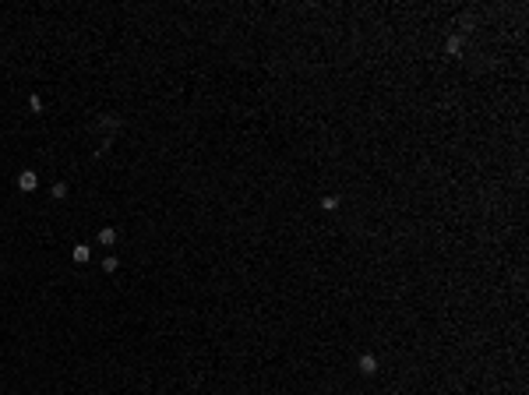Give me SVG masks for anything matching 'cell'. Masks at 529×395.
I'll return each instance as SVG.
<instances>
[{
    "label": "cell",
    "mask_w": 529,
    "mask_h": 395,
    "mask_svg": "<svg viewBox=\"0 0 529 395\" xmlns=\"http://www.w3.org/2000/svg\"><path fill=\"white\" fill-rule=\"evenodd\" d=\"M117 268H120V258L117 254H106L102 258V272H117Z\"/></svg>",
    "instance_id": "cell-6"
},
{
    "label": "cell",
    "mask_w": 529,
    "mask_h": 395,
    "mask_svg": "<svg viewBox=\"0 0 529 395\" xmlns=\"http://www.w3.org/2000/svg\"><path fill=\"white\" fill-rule=\"evenodd\" d=\"M28 106H32V113H43V99L39 95H28Z\"/></svg>",
    "instance_id": "cell-8"
},
{
    "label": "cell",
    "mask_w": 529,
    "mask_h": 395,
    "mask_svg": "<svg viewBox=\"0 0 529 395\" xmlns=\"http://www.w3.org/2000/svg\"><path fill=\"white\" fill-rule=\"evenodd\" d=\"M18 187H21L25 194H32V191L39 187V173H36V169H21V173H18Z\"/></svg>",
    "instance_id": "cell-1"
},
{
    "label": "cell",
    "mask_w": 529,
    "mask_h": 395,
    "mask_svg": "<svg viewBox=\"0 0 529 395\" xmlns=\"http://www.w3.org/2000/svg\"><path fill=\"white\" fill-rule=\"evenodd\" d=\"M71 258H75V265H88V258H92V250H88V243H75V250H71Z\"/></svg>",
    "instance_id": "cell-2"
},
{
    "label": "cell",
    "mask_w": 529,
    "mask_h": 395,
    "mask_svg": "<svg viewBox=\"0 0 529 395\" xmlns=\"http://www.w3.org/2000/svg\"><path fill=\"white\" fill-rule=\"evenodd\" d=\"M67 191H71V187H67V184H64V180H57V184H53V191H50V194H53V198H57V201H64V198H67Z\"/></svg>",
    "instance_id": "cell-5"
},
{
    "label": "cell",
    "mask_w": 529,
    "mask_h": 395,
    "mask_svg": "<svg viewBox=\"0 0 529 395\" xmlns=\"http://www.w3.org/2000/svg\"><path fill=\"white\" fill-rule=\"evenodd\" d=\"M0 272H4V261H0Z\"/></svg>",
    "instance_id": "cell-10"
},
{
    "label": "cell",
    "mask_w": 529,
    "mask_h": 395,
    "mask_svg": "<svg viewBox=\"0 0 529 395\" xmlns=\"http://www.w3.org/2000/svg\"><path fill=\"white\" fill-rule=\"evenodd\" d=\"M360 371H364V374H378V360H374L371 353H364V356H360Z\"/></svg>",
    "instance_id": "cell-4"
},
{
    "label": "cell",
    "mask_w": 529,
    "mask_h": 395,
    "mask_svg": "<svg viewBox=\"0 0 529 395\" xmlns=\"http://www.w3.org/2000/svg\"><path fill=\"white\" fill-rule=\"evenodd\" d=\"M99 243H102V247H113V243H117V230H113V226H102V230H99Z\"/></svg>",
    "instance_id": "cell-3"
},
{
    "label": "cell",
    "mask_w": 529,
    "mask_h": 395,
    "mask_svg": "<svg viewBox=\"0 0 529 395\" xmlns=\"http://www.w3.org/2000/svg\"><path fill=\"white\" fill-rule=\"evenodd\" d=\"M459 50H462V39H459V35H448V53L459 57Z\"/></svg>",
    "instance_id": "cell-7"
},
{
    "label": "cell",
    "mask_w": 529,
    "mask_h": 395,
    "mask_svg": "<svg viewBox=\"0 0 529 395\" xmlns=\"http://www.w3.org/2000/svg\"><path fill=\"white\" fill-rule=\"evenodd\" d=\"M321 208H328V212L339 208V198H321Z\"/></svg>",
    "instance_id": "cell-9"
}]
</instances>
